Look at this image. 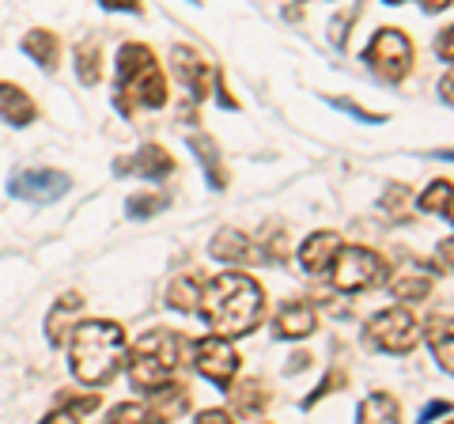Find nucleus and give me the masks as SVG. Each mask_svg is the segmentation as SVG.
<instances>
[{"label": "nucleus", "instance_id": "40", "mask_svg": "<svg viewBox=\"0 0 454 424\" xmlns=\"http://www.w3.org/2000/svg\"><path fill=\"white\" fill-rule=\"evenodd\" d=\"M197 420H201V424H223V420H235V409L231 405H227V409H201Z\"/></svg>", "mask_w": 454, "mask_h": 424}, {"label": "nucleus", "instance_id": "16", "mask_svg": "<svg viewBox=\"0 0 454 424\" xmlns=\"http://www.w3.org/2000/svg\"><path fill=\"white\" fill-rule=\"evenodd\" d=\"M190 152H193V160L201 163V171H205V182L212 190H227V167H223V155H220V145L212 140L208 133H190Z\"/></svg>", "mask_w": 454, "mask_h": 424}, {"label": "nucleus", "instance_id": "7", "mask_svg": "<svg viewBox=\"0 0 454 424\" xmlns=\"http://www.w3.org/2000/svg\"><path fill=\"white\" fill-rule=\"evenodd\" d=\"M190 360H193V372L201 379H208L212 387H220V390L231 387L239 379V367H243L235 345L220 334H208V337H201V342H190Z\"/></svg>", "mask_w": 454, "mask_h": 424}, {"label": "nucleus", "instance_id": "32", "mask_svg": "<svg viewBox=\"0 0 454 424\" xmlns=\"http://www.w3.org/2000/svg\"><path fill=\"white\" fill-rule=\"evenodd\" d=\"M106 420H114V424H129V420H155L152 417V409H148V402H121V405H114L110 413H106Z\"/></svg>", "mask_w": 454, "mask_h": 424}, {"label": "nucleus", "instance_id": "11", "mask_svg": "<svg viewBox=\"0 0 454 424\" xmlns=\"http://www.w3.org/2000/svg\"><path fill=\"white\" fill-rule=\"evenodd\" d=\"M114 175L118 178L137 175V178H148V182H163L167 175H175V155H170L167 148H160V145H140L137 155L114 163Z\"/></svg>", "mask_w": 454, "mask_h": 424}, {"label": "nucleus", "instance_id": "43", "mask_svg": "<svg viewBox=\"0 0 454 424\" xmlns=\"http://www.w3.org/2000/svg\"><path fill=\"white\" fill-rule=\"evenodd\" d=\"M435 155H439V160H454V148L450 152H435Z\"/></svg>", "mask_w": 454, "mask_h": 424}, {"label": "nucleus", "instance_id": "17", "mask_svg": "<svg viewBox=\"0 0 454 424\" xmlns=\"http://www.w3.org/2000/svg\"><path fill=\"white\" fill-rule=\"evenodd\" d=\"M223 394H231V409H235V417H265L269 413V390L265 383H258V379H235L231 387H227Z\"/></svg>", "mask_w": 454, "mask_h": 424}, {"label": "nucleus", "instance_id": "14", "mask_svg": "<svg viewBox=\"0 0 454 424\" xmlns=\"http://www.w3.org/2000/svg\"><path fill=\"white\" fill-rule=\"evenodd\" d=\"M80 315H83V295L80 292H65L61 300H53V307L46 310V342L53 349L68 345V337L80 326Z\"/></svg>", "mask_w": 454, "mask_h": 424}, {"label": "nucleus", "instance_id": "19", "mask_svg": "<svg viewBox=\"0 0 454 424\" xmlns=\"http://www.w3.org/2000/svg\"><path fill=\"white\" fill-rule=\"evenodd\" d=\"M0 118H4L8 125H31L38 118V106H35V98L27 95L20 83H8V80H0Z\"/></svg>", "mask_w": 454, "mask_h": 424}, {"label": "nucleus", "instance_id": "38", "mask_svg": "<svg viewBox=\"0 0 454 424\" xmlns=\"http://www.w3.org/2000/svg\"><path fill=\"white\" fill-rule=\"evenodd\" d=\"M98 4H103L106 12H125V16H140V12H145L140 0H98Z\"/></svg>", "mask_w": 454, "mask_h": 424}, {"label": "nucleus", "instance_id": "23", "mask_svg": "<svg viewBox=\"0 0 454 424\" xmlns=\"http://www.w3.org/2000/svg\"><path fill=\"white\" fill-rule=\"evenodd\" d=\"M356 420L360 424H375V420L394 424V420H402V405H397V398H394V394H387V390L367 394V398L356 405Z\"/></svg>", "mask_w": 454, "mask_h": 424}, {"label": "nucleus", "instance_id": "5", "mask_svg": "<svg viewBox=\"0 0 454 424\" xmlns=\"http://www.w3.org/2000/svg\"><path fill=\"white\" fill-rule=\"evenodd\" d=\"M413 61H417L413 38L397 31V27H379L364 50V65L387 83H405L409 73H413Z\"/></svg>", "mask_w": 454, "mask_h": 424}, {"label": "nucleus", "instance_id": "21", "mask_svg": "<svg viewBox=\"0 0 454 424\" xmlns=\"http://www.w3.org/2000/svg\"><path fill=\"white\" fill-rule=\"evenodd\" d=\"M155 61L160 58L152 53V46H145V42H125L118 50V61H114V83L133 80L137 73H145V68H152Z\"/></svg>", "mask_w": 454, "mask_h": 424}, {"label": "nucleus", "instance_id": "34", "mask_svg": "<svg viewBox=\"0 0 454 424\" xmlns=\"http://www.w3.org/2000/svg\"><path fill=\"white\" fill-rule=\"evenodd\" d=\"M360 0H356V8H352L348 12V16H337L333 23H330V42H333V46H345V38L352 35V23H356V16H360Z\"/></svg>", "mask_w": 454, "mask_h": 424}, {"label": "nucleus", "instance_id": "6", "mask_svg": "<svg viewBox=\"0 0 454 424\" xmlns=\"http://www.w3.org/2000/svg\"><path fill=\"white\" fill-rule=\"evenodd\" d=\"M367 342L379 352H387V357H409L420 345V322L409 310V303L387 307L367 318Z\"/></svg>", "mask_w": 454, "mask_h": 424}, {"label": "nucleus", "instance_id": "25", "mask_svg": "<svg viewBox=\"0 0 454 424\" xmlns=\"http://www.w3.org/2000/svg\"><path fill=\"white\" fill-rule=\"evenodd\" d=\"M197 303H201V280L193 273H182L167 285V307L182 310V315H197Z\"/></svg>", "mask_w": 454, "mask_h": 424}, {"label": "nucleus", "instance_id": "36", "mask_svg": "<svg viewBox=\"0 0 454 424\" xmlns=\"http://www.w3.org/2000/svg\"><path fill=\"white\" fill-rule=\"evenodd\" d=\"M212 91H216V103H220L223 110H239V98L227 91V76L220 73V68H216V76H212Z\"/></svg>", "mask_w": 454, "mask_h": 424}, {"label": "nucleus", "instance_id": "27", "mask_svg": "<svg viewBox=\"0 0 454 424\" xmlns=\"http://www.w3.org/2000/svg\"><path fill=\"white\" fill-rule=\"evenodd\" d=\"M76 80L83 88H98V80H103V50L95 42H83L76 50Z\"/></svg>", "mask_w": 454, "mask_h": 424}, {"label": "nucleus", "instance_id": "13", "mask_svg": "<svg viewBox=\"0 0 454 424\" xmlns=\"http://www.w3.org/2000/svg\"><path fill=\"white\" fill-rule=\"evenodd\" d=\"M420 342L428 345L432 360L443 367L447 375H454V310H439L420 326Z\"/></svg>", "mask_w": 454, "mask_h": 424}, {"label": "nucleus", "instance_id": "35", "mask_svg": "<svg viewBox=\"0 0 454 424\" xmlns=\"http://www.w3.org/2000/svg\"><path fill=\"white\" fill-rule=\"evenodd\" d=\"M435 270L439 273H454V235L450 239H439V247H435Z\"/></svg>", "mask_w": 454, "mask_h": 424}, {"label": "nucleus", "instance_id": "22", "mask_svg": "<svg viewBox=\"0 0 454 424\" xmlns=\"http://www.w3.org/2000/svg\"><path fill=\"white\" fill-rule=\"evenodd\" d=\"M387 288L397 303H424V300H432V288H435V280L428 273H417V270H405L402 277H394L387 280Z\"/></svg>", "mask_w": 454, "mask_h": 424}, {"label": "nucleus", "instance_id": "44", "mask_svg": "<svg viewBox=\"0 0 454 424\" xmlns=\"http://www.w3.org/2000/svg\"><path fill=\"white\" fill-rule=\"evenodd\" d=\"M382 4H390V8H397V4H405V0H382Z\"/></svg>", "mask_w": 454, "mask_h": 424}, {"label": "nucleus", "instance_id": "42", "mask_svg": "<svg viewBox=\"0 0 454 424\" xmlns=\"http://www.w3.org/2000/svg\"><path fill=\"white\" fill-rule=\"evenodd\" d=\"M454 0H420V12L424 16H439V12H447Z\"/></svg>", "mask_w": 454, "mask_h": 424}, {"label": "nucleus", "instance_id": "29", "mask_svg": "<svg viewBox=\"0 0 454 424\" xmlns=\"http://www.w3.org/2000/svg\"><path fill=\"white\" fill-rule=\"evenodd\" d=\"M163 208H170V201L163 193H133L129 201H125V216L129 220H152V216H160Z\"/></svg>", "mask_w": 454, "mask_h": 424}, {"label": "nucleus", "instance_id": "37", "mask_svg": "<svg viewBox=\"0 0 454 424\" xmlns=\"http://www.w3.org/2000/svg\"><path fill=\"white\" fill-rule=\"evenodd\" d=\"M435 53H439V61L454 65V27H447V31L435 38Z\"/></svg>", "mask_w": 454, "mask_h": 424}, {"label": "nucleus", "instance_id": "18", "mask_svg": "<svg viewBox=\"0 0 454 424\" xmlns=\"http://www.w3.org/2000/svg\"><path fill=\"white\" fill-rule=\"evenodd\" d=\"M20 50L31 58L42 73H57V61H61V38H57L53 31H46V27H35V31H27Z\"/></svg>", "mask_w": 454, "mask_h": 424}, {"label": "nucleus", "instance_id": "15", "mask_svg": "<svg viewBox=\"0 0 454 424\" xmlns=\"http://www.w3.org/2000/svg\"><path fill=\"white\" fill-rule=\"evenodd\" d=\"M208 254H212V258H216L220 265H250L254 258H258V247H254V239H250L247 232H239V228H220L216 235H212Z\"/></svg>", "mask_w": 454, "mask_h": 424}, {"label": "nucleus", "instance_id": "9", "mask_svg": "<svg viewBox=\"0 0 454 424\" xmlns=\"http://www.w3.org/2000/svg\"><path fill=\"white\" fill-rule=\"evenodd\" d=\"M170 68H175V76L186 83V91H190L193 103L208 98L216 68H212V65L201 58V50H193V46H186V42H178V46L170 50Z\"/></svg>", "mask_w": 454, "mask_h": 424}, {"label": "nucleus", "instance_id": "8", "mask_svg": "<svg viewBox=\"0 0 454 424\" xmlns=\"http://www.w3.org/2000/svg\"><path fill=\"white\" fill-rule=\"evenodd\" d=\"M73 190V178L65 171H53V167H27V171L12 175L8 182V193L16 201H27V205H53Z\"/></svg>", "mask_w": 454, "mask_h": 424}, {"label": "nucleus", "instance_id": "24", "mask_svg": "<svg viewBox=\"0 0 454 424\" xmlns=\"http://www.w3.org/2000/svg\"><path fill=\"white\" fill-rule=\"evenodd\" d=\"M417 208H420V212H428V216H443V220L454 224V182L435 178L432 186L417 197Z\"/></svg>", "mask_w": 454, "mask_h": 424}, {"label": "nucleus", "instance_id": "3", "mask_svg": "<svg viewBox=\"0 0 454 424\" xmlns=\"http://www.w3.org/2000/svg\"><path fill=\"white\" fill-rule=\"evenodd\" d=\"M190 352V342L175 330H148L145 337H137V345L125 357V367H129V383L140 394L160 390L163 383L175 379V372L182 367Z\"/></svg>", "mask_w": 454, "mask_h": 424}, {"label": "nucleus", "instance_id": "30", "mask_svg": "<svg viewBox=\"0 0 454 424\" xmlns=\"http://www.w3.org/2000/svg\"><path fill=\"white\" fill-rule=\"evenodd\" d=\"M409 201H413V193H409V186H402V182H390L387 190H382L379 205L387 208L390 220H405L409 216Z\"/></svg>", "mask_w": 454, "mask_h": 424}, {"label": "nucleus", "instance_id": "33", "mask_svg": "<svg viewBox=\"0 0 454 424\" xmlns=\"http://www.w3.org/2000/svg\"><path fill=\"white\" fill-rule=\"evenodd\" d=\"M330 103L340 110V114H352V118L364 122V125H382V122H387V114H375V110H364L360 103H352V98H330Z\"/></svg>", "mask_w": 454, "mask_h": 424}, {"label": "nucleus", "instance_id": "10", "mask_svg": "<svg viewBox=\"0 0 454 424\" xmlns=\"http://www.w3.org/2000/svg\"><path fill=\"white\" fill-rule=\"evenodd\" d=\"M318 330V310L310 300H284L273 315V337L277 342H307Z\"/></svg>", "mask_w": 454, "mask_h": 424}, {"label": "nucleus", "instance_id": "31", "mask_svg": "<svg viewBox=\"0 0 454 424\" xmlns=\"http://www.w3.org/2000/svg\"><path fill=\"white\" fill-rule=\"evenodd\" d=\"M340 387H348V372H340V367H330V372L322 375V383L315 387V394H307V398H303V409H315L322 398H330V394H337Z\"/></svg>", "mask_w": 454, "mask_h": 424}, {"label": "nucleus", "instance_id": "1", "mask_svg": "<svg viewBox=\"0 0 454 424\" xmlns=\"http://www.w3.org/2000/svg\"><path fill=\"white\" fill-rule=\"evenodd\" d=\"M197 315L205 318V326L212 334L227 337V342L247 337V334L258 330L265 322V315H269L265 288L250 273H239V270L216 273L212 280H205V285H201V303H197Z\"/></svg>", "mask_w": 454, "mask_h": 424}, {"label": "nucleus", "instance_id": "28", "mask_svg": "<svg viewBox=\"0 0 454 424\" xmlns=\"http://www.w3.org/2000/svg\"><path fill=\"white\" fill-rule=\"evenodd\" d=\"M103 405V398L98 394H80V398H73V394H61V405L50 413L53 424H61V420H80V417H91L95 409Z\"/></svg>", "mask_w": 454, "mask_h": 424}, {"label": "nucleus", "instance_id": "12", "mask_svg": "<svg viewBox=\"0 0 454 424\" xmlns=\"http://www.w3.org/2000/svg\"><path fill=\"white\" fill-rule=\"evenodd\" d=\"M340 247H345V239H340V232H330V228H322V232H310L303 243H300V265H303V273L310 277H325L330 273V265L333 258L340 254Z\"/></svg>", "mask_w": 454, "mask_h": 424}, {"label": "nucleus", "instance_id": "26", "mask_svg": "<svg viewBox=\"0 0 454 424\" xmlns=\"http://www.w3.org/2000/svg\"><path fill=\"white\" fill-rule=\"evenodd\" d=\"M254 247H258V258L262 262H273V265L288 262V232H284L280 224H269V228L258 239H254Z\"/></svg>", "mask_w": 454, "mask_h": 424}, {"label": "nucleus", "instance_id": "39", "mask_svg": "<svg viewBox=\"0 0 454 424\" xmlns=\"http://www.w3.org/2000/svg\"><path fill=\"white\" fill-rule=\"evenodd\" d=\"M435 417H454V402H428L420 409V420H435Z\"/></svg>", "mask_w": 454, "mask_h": 424}, {"label": "nucleus", "instance_id": "20", "mask_svg": "<svg viewBox=\"0 0 454 424\" xmlns=\"http://www.w3.org/2000/svg\"><path fill=\"white\" fill-rule=\"evenodd\" d=\"M148 409H152L155 420H175V417H182L190 409V390L170 379V383H163L160 390L148 394Z\"/></svg>", "mask_w": 454, "mask_h": 424}, {"label": "nucleus", "instance_id": "41", "mask_svg": "<svg viewBox=\"0 0 454 424\" xmlns=\"http://www.w3.org/2000/svg\"><path fill=\"white\" fill-rule=\"evenodd\" d=\"M439 98H443L447 106H454V68H450L443 80H439Z\"/></svg>", "mask_w": 454, "mask_h": 424}, {"label": "nucleus", "instance_id": "2", "mask_svg": "<svg viewBox=\"0 0 454 424\" xmlns=\"http://www.w3.org/2000/svg\"><path fill=\"white\" fill-rule=\"evenodd\" d=\"M125 330L114 318H91L80 322L68 337V367L76 383L83 387H106L125 364Z\"/></svg>", "mask_w": 454, "mask_h": 424}, {"label": "nucleus", "instance_id": "4", "mask_svg": "<svg viewBox=\"0 0 454 424\" xmlns=\"http://www.w3.org/2000/svg\"><path fill=\"white\" fill-rule=\"evenodd\" d=\"M330 285L340 295H360V292H375L390 280V265L379 250L372 247H340V254L330 265Z\"/></svg>", "mask_w": 454, "mask_h": 424}]
</instances>
